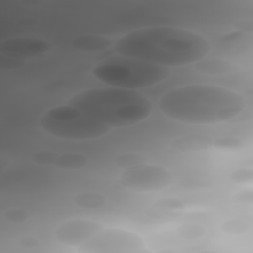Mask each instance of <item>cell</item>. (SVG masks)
Masks as SVG:
<instances>
[{
    "label": "cell",
    "instance_id": "cell-1",
    "mask_svg": "<svg viewBox=\"0 0 253 253\" xmlns=\"http://www.w3.org/2000/svg\"><path fill=\"white\" fill-rule=\"evenodd\" d=\"M211 44L199 33L177 27L142 28L121 37L115 51L121 56L160 66L198 62L209 53Z\"/></svg>",
    "mask_w": 253,
    "mask_h": 253
},
{
    "label": "cell",
    "instance_id": "cell-2",
    "mask_svg": "<svg viewBox=\"0 0 253 253\" xmlns=\"http://www.w3.org/2000/svg\"><path fill=\"white\" fill-rule=\"evenodd\" d=\"M158 106L171 120L191 125H211L234 119L244 110L245 100L224 87L187 85L164 93Z\"/></svg>",
    "mask_w": 253,
    "mask_h": 253
},
{
    "label": "cell",
    "instance_id": "cell-3",
    "mask_svg": "<svg viewBox=\"0 0 253 253\" xmlns=\"http://www.w3.org/2000/svg\"><path fill=\"white\" fill-rule=\"evenodd\" d=\"M69 105L112 126H131L151 113V102L141 93L120 87L93 88L81 91Z\"/></svg>",
    "mask_w": 253,
    "mask_h": 253
},
{
    "label": "cell",
    "instance_id": "cell-4",
    "mask_svg": "<svg viewBox=\"0 0 253 253\" xmlns=\"http://www.w3.org/2000/svg\"><path fill=\"white\" fill-rule=\"evenodd\" d=\"M93 74L109 86L132 90L162 82L169 71L164 66L122 56L101 62L93 69Z\"/></svg>",
    "mask_w": 253,
    "mask_h": 253
},
{
    "label": "cell",
    "instance_id": "cell-5",
    "mask_svg": "<svg viewBox=\"0 0 253 253\" xmlns=\"http://www.w3.org/2000/svg\"><path fill=\"white\" fill-rule=\"evenodd\" d=\"M41 127L62 139L84 140L97 138L111 130V126L71 106L49 109L40 120Z\"/></svg>",
    "mask_w": 253,
    "mask_h": 253
},
{
    "label": "cell",
    "instance_id": "cell-6",
    "mask_svg": "<svg viewBox=\"0 0 253 253\" xmlns=\"http://www.w3.org/2000/svg\"><path fill=\"white\" fill-rule=\"evenodd\" d=\"M143 249L144 241L137 233L122 228L102 229L80 248L83 252L92 253H132Z\"/></svg>",
    "mask_w": 253,
    "mask_h": 253
},
{
    "label": "cell",
    "instance_id": "cell-7",
    "mask_svg": "<svg viewBox=\"0 0 253 253\" xmlns=\"http://www.w3.org/2000/svg\"><path fill=\"white\" fill-rule=\"evenodd\" d=\"M119 180L125 188L139 192H151L161 191L168 187L173 181V175L162 166L141 164L125 169Z\"/></svg>",
    "mask_w": 253,
    "mask_h": 253
},
{
    "label": "cell",
    "instance_id": "cell-8",
    "mask_svg": "<svg viewBox=\"0 0 253 253\" xmlns=\"http://www.w3.org/2000/svg\"><path fill=\"white\" fill-rule=\"evenodd\" d=\"M103 225L97 221L86 219H71L61 223L55 230V238L64 245L79 246L95 236Z\"/></svg>",
    "mask_w": 253,
    "mask_h": 253
},
{
    "label": "cell",
    "instance_id": "cell-9",
    "mask_svg": "<svg viewBox=\"0 0 253 253\" xmlns=\"http://www.w3.org/2000/svg\"><path fill=\"white\" fill-rule=\"evenodd\" d=\"M49 49V44L36 38H13L0 43V52L20 58L40 55Z\"/></svg>",
    "mask_w": 253,
    "mask_h": 253
},
{
    "label": "cell",
    "instance_id": "cell-10",
    "mask_svg": "<svg viewBox=\"0 0 253 253\" xmlns=\"http://www.w3.org/2000/svg\"><path fill=\"white\" fill-rule=\"evenodd\" d=\"M213 140L201 134H191L178 137L171 142V147L181 152L203 151L212 147Z\"/></svg>",
    "mask_w": 253,
    "mask_h": 253
},
{
    "label": "cell",
    "instance_id": "cell-11",
    "mask_svg": "<svg viewBox=\"0 0 253 253\" xmlns=\"http://www.w3.org/2000/svg\"><path fill=\"white\" fill-rule=\"evenodd\" d=\"M71 44L78 50L95 52L109 48L112 45V41L109 38L99 35H83L74 38Z\"/></svg>",
    "mask_w": 253,
    "mask_h": 253
},
{
    "label": "cell",
    "instance_id": "cell-12",
    "mask_svg": "<svg viewBox=\"0 0 253 253\" xmlns=\"http://www.w3.org/2000/svg\"><path fill=\"white\" fill-rule=\"evenodd\" d=\"M195 68L197 71L208 74V75H221L228 73L231 70V65L229 62L223 59L211 58V59H202L196 62Z\"/></svg>",
    "mask_w": 253,
    "mask_h": 253
},
{
    "label": "cell",
    "instance_id": "cell-13",
    "mask_svg": "<svg viewBox=\"0 0 253 253\" xmlns=\"http://www.w3.org/2000/svg\"><path fill=\"white\" fill-rule=\"evenodd\" d=\"M88 164V159L79 153L56 154L53 166L65 170H78L84 168Z\"/></svg>",
    "mask_w": 253,
    "mask_h": 253
},
{
    "label": "cell",
    "instance_id": "cell-14",
    "mask_svg": "<svg viewBox=\"0 0 253 253\" xmlns=\"http://www.w3.org/2000/svg\"><path fill=\"white\" fill-rule=\"evenodd\" d=\"M105 203L106 197L97 192H83L74 198V204L83 209H98Z\"/></svg>",
    "mask_w": 253,
    "mask_h": 253
},
{
    "label": "cell",
    "instance_id": "cell-15",
    "mask_svg": "<svg viewBox=\"0 0 253 253\" xmlns=\"http://www.w3.org/2000/svg\"><path fill=\"white\" fill-rule=\"evenodd\" d=\"M147 161V158L145 155H142L140 153H133V152H128V153H123L119 156L116 157L115 163L121 168L128 169L132 168L141 164H145Z\"/></svg>",
    "mask_w": 253,
    "mask_h": 253
},
{
    "label": "cell",
    "instance_id": "cell-16",
    "mask_svg": "<svg viewBox=\"0 0 253 253\" xmlns=\"http://www.w3.org/2000/svg\"><path fill=\"white\" fill-rule=\"evenodd\" d=\"M177 235L180 238L187 240H194L201 238L205 233L206 229L204 226L195 223H186L177 228Z\"/></svg>",
    "mask_w": 253,
    "mask_h": 253
},
{
    "label": "cell",
    "instance_id": "cell-17",
    "mask_svg": "<svg viewBox=\"0 0 253 253\" xmlns=\"http://www.w3.org/2000/svg\"><path fill=\"white\" fill-rule=\"evenodd\" d=\"M221 230L229 235H239L247 232L250 228L249 224L240 219H229L224 221L221 226Z\"/></svg>",
    "mask_w": 253,
    "mask_h": 253
},
{
    "label": "cell",
    "instance_id": "cell-18",
    "mask_svg": "<svg viewBox=\"0 0 253 253\" xmlns=\"http://www.w3.org/2000/svg\"><path fill=\"white\" fill-rule=\"evenodd\" d=\"M212 146L221 150H238L244 146V142L238 137L224 136L213 140Z\"/></svg>",
    "mask_w": 253,
    "mask_h": 253
},
{
    "label": "cell",
    "instance_id": "cell-19",
    "mask_svg": "<svg viewBox=\"0 0 253 253\" xmlns=\"http://www.w3.org/2000/svg\"><path fill=\"white\" fill-rule=\"evenodd\" d=\"M56 154H57L56 152H53L50 150H42V151L36 152L35 154H33L31 158L37 164L44 165V166H53Z\"/></svg>",
    "mask_w": 253,
    "mask_h": 253
},
{
    "label": "cell",
    "instance_id": "cell-20",
    "mask_svg": "<svg viewBox=\"0 0 253 253\" xmlns=\"http://www.w3.org/2000/svg\"><path fill=\"white\" fill-rule=\"evenodd\" d=\"M231 180L237 184H248L253 181V170L250 168H240L234 170L230 175Z\"/></svg>",
    "mask_w": 253,
    "mask_h": 253
},
{
    "label": "cell",
    "instance_id": "cell-21",
    "mask_svg": "<svg viewBox=\"0 0 253 253\" xmlns=\"http://www.w3.org/2000/svg\"><path fill=\"white\" fill-rule=\"evenodd\" d=\"M4 217L10 222H23L29 218L28 211L22 209H11L4 212Z\"/></svg>",
    "mask_w": 253,
    "mask_h": 253
},
{
    "label": "cell",
    "instance_id": "cell-22",
    "mask_svg": "<svg viewBox=\"0 0 253 253\" xmlns=\"http://www.w3.org/2000/svg\"><path fill=\"white\" fill-rule=\"evenodd\" d=\"M156 205L159 208L168 209V210H178V209H183L185 207V204L183 203V201L176 198L159 200L156 202Z\"/></svg>",
    "mask_w": 253,
    "mask_h": 253
},
{
    "label": "cell",
    "instance_id": "cell-23",
    "mask_svg": "<svg viewBox=\"0 0 253 253\" xmlns=\"http://www.w3.org/2000/svg\"><path fill=\"white\" fill-rule=\"evenodd\" d=\"M233 200L239 204H252L253 203V192L249 191H242L233 196Z\"/></svg>",
    "mask_w": 253,
    "mask_h": 253
},
{
    "label": "cell",
    "instance_id": "cell-24",
    "mask_svg": "<svg viewBox=\"0 0 253 253\" xmlns=\"http://www.w3.org/2000/svg\"><path fill=\"white\" fill-rule=\"evenodd\" d=\"M39 241L34 238V237H26L20 240V246L24 247V248H32V247H36L38 245Z\"/></svg>",
    "mask_w": 253,
    "mask_h": 253
}]
</instances>
